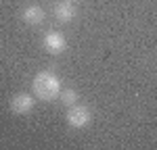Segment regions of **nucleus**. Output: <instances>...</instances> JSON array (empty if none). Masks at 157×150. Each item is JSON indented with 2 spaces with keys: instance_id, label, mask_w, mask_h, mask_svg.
<instances>
[{
  "instance_id": "nucleus-1",
  "label": "nucleus",
  "mask_w": 157,
  "mask_h": 150,
  "mask_svg": "<svg viewBox=\"0 0 157 150\" xmlns=\"http://www.w3.org/2000/svg\"><path fill=\"white\" fill-rule=\"evenodd\" d=\"M61 90H63V86H61L59 75L55 73V71H48V69L36 73L34 81H32V92L36 94V98L44 100V102L57 100L59 94H61Z\"/></svg>"
},
{
  "instance_id": "nucleus-2",
  "label": "nucleus",
  "mask_w": 157,
  "mask_h": 150,
  "mask_svg": "<svg viewBox=\"0 0 157 150\" xmlns=\"http://www.w3.org/2000/svg\"><path fill=\"white\" fill-rule=\"evenodd\" d=\"M65 119H67V125L69 127L82 129V127H86V125L92 121V112H90V109L86 104H73V106H69Z\"/></svg>"
},
{
  "instance_id": "nucleus-3",
  "label": "nucleus",
  "mask_w": 157,
  "mask_h": 150,
  "mask_svg": "<svg viewBox=\"0 0 157 150\" xmlns=\"http://www.w3.org/2000/svg\"><path fill=\"white\" fill-rule=\"evenodd\" d=\"M34 104H36V100L32 94H27V92H19L17 96H13L11 100V111L15 115H29V112L34 111Z\"/></svg>"
},
{
  "instance_id": "nucleus-4",
  "label": "nucleus",
  "mask_w": 157,
  "mask_h": 150,
  "mask_svg": "<svg viewBox=\"0 0 157 150\" xmlns=\"http://www.w3.org/2000/svg\"><path fill=\"white\" fill-rule=\"evenodd\" d=\"M44 48L48 50L50 54H61L67 50V40L61 31H46L44 36Z\"/></svg>"
},
{
  "instance_id": "nucleus-5",
  "label": "nucleus",
  "mask_w": 157,
  "mask_h": 150,
  "mask_svg": "<svg viewBox=\"0 0 157 150\" xmlns=\"http://www.w3.org/2000/svg\"><path fill=\"white\" fill-rule=\"evenodd\" d=\"M44 17H46V12H44V9L40 4H29L21 12V19L27 25H42L44 23Z\"/></svg>"
},
{
  "instance_id": "nucleus-6",
  "label": "nucleus",
  "mask_w": 157,
  "mask_h": 150,
  "mask_svg": "<svg viewBox=\"0 0 157 150\" xmlns=\"http://www.w3.org/2000/svg\"><path fill=\"white\" fill-rule=\"evenodd\" d=\"M55 17H57L59 23H69V21H73V17H75V9H73V4H71V2H67V0L59 2V4L55 6Z\"/></svg>"
},
{
  "instance_id": "nucleus-7",
  "label": "nucleus",
  "mask_w": 157,
  "mask_h": 150,
  "mask_svg": "<svg viewBox=\"0 0 157 150\" xmlns=\"http://www.w3.org/2000/svg\"><path fill=\"white\" fill-rule=\"evenodd\" d=\"M59 98L63 100V104L65 106H73V104H78V100H80V94L73 90V88H63L59 94Z\"/></svg>"
},
{
  "instance_id": "nucleus-8",
  "label": "nucleus",
  "mask_w": 157,
  "mask_h": 150,
  "mask_svg": "<svg viewBox=\"0 0 157 150\" xmlns=\"http://www.w3.org/2000/svg\"><path fill=\"white\" fill-rule=\"evenodd\" d=\"M67 2H73V0H67Z\"/></svg>"
}]
</instances>
